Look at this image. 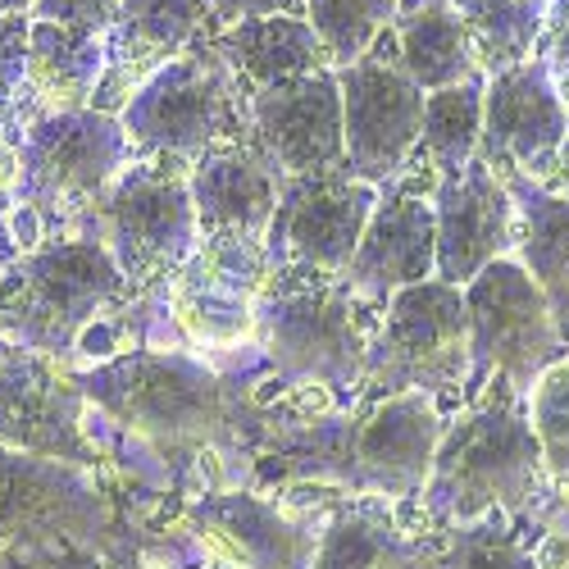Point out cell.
<instances>
[{
	"instance_id": "1",
	"label": "cell",
	"mask_w": 569,
	"mask_h": 569,
	"mask_svg": "<svg viewBox=\"0 0 569 569\" xmlns=\"http://www.w3.org/2000/svg\"><path fill=\"white\" fill-rule=\"evenodd\" d=\"M447 406L423 392L356 397L347 410H306L282 423L260 456V473L282 483H328L347 497L415 501L433 473Z\"/></svg>"
},
{
	"instance_id": "2",
	"label": "cell",
	"mask_w": 569,
	"mask_h": 569,
	"mask_svg": "<svg viewBox=\"0 0 569 569\" xmlns=\"http://www.w3.org/2000/svg\"><path fill=\"white\" fill-rule=\"evenodd\" d=\"M78 388L106 423L160 456L197 460L260 451L264 423L256 419L251 397L192 351L128 347L78 373Z\"/></svg>"
},
{
	"instance_id": "3",
	"label": "cell",
	"mask_w": 569,
	"mask_h": 569,
	"mask_svg": "<svg viewBox=\"0 0 569 569\" xmlns=\"http://www.w3.org/2000/svg\"><path fill=\"white\" fill-rule=\"evenodd\" d=\"M538 497H547V469L529 419V392L488 378L465 397L456 419H447L433 473L415 497L423 525L456 529L488 515H525Z\"/></svg>"
},
{
	"instance_id": "4",
	"label": "cell",
	"mask_w": 569,
	"mask_h": 569,
	"mask_svg": "<svg viewBox=\"0 0 569 569\" xmlns=\"http://www.w3.org/2000/svg\"><path fill=\"white\" fill-rule=\"evenodd\" d=\"M378 319H383V306L360 297L347 273L269 269V282L256 301L251 342L278 388L323 401H356L365 388Z\"/></svg>"
},
{
	"instance_id": "5",
	"label": "cell",
	"mask_w": 569,
	"mask_h": 569,
	"mask_svg": "<svg viewBox=\"0 0 569 569\" xmlns=\"http://www.w3.org/2000/svg\"><path fill=\"white\" fill-rule=\"evenodd\" d=\"M14 214L10 228L28 223L23 251L56 237H97V214L119 173L132 164L119 114L69 110L41 114L19 141Z\"/></svg>"
},
{
	"instance_id": "6",
	"label": "cell",
	"mask_w": 569,
	"mask_h": 569,
	"mask_svg": "<svg viewBox=\"0 0 569 569\" xmlns=\"http://www.w3.org/2000/svg\"><path fill=\"white\" fill-rule=\"evenodd\" d=\"M137 301L101 237H56L0 269V338L60 360Z\"/></svg>"
},
{
	"instance_id": "7",
	"label": "cell",
	"mask_w": 569,
	"mask_h": 569,
	"mask_svg": "<svg viewBox=\"0 0 569 569\" xmlns=\"http://www.w3.org/2000/svg\"><path fill=\"white\" fill-rule=\"evenodd\" d=\"M132 160H169L192 169L201 156L251 141V87L232 73L214 41L169 60L119 114Z\"/></svg>"
},
{
	"instance_id": "8",
	"label": "cell",
	"mask_w": 569,
	"mask_h": 569,
	"mask_svg": "<svg viewBox=\"0 0 569 569\" xmlns=\"http://www.w3.org/2000/svg\"><path fill=\"white\" fill-rule=\"evenodd\" d=\"M469 378H473V342H469L465 288L429 278L388 297L369 347L360 397L423 392L451 406L456 397L460 401L469 397Z\"/></svg>"
},
{
	"instance_id": "9",
	"label": "cell",
	"mask_w": 569,
	"mask_h": 569,
	"mask_svg": "<svg viewBox=\"0 0 569 569\" xmlns=\"http://www.w3.org/2000/svg\"><path fill=\"white\" fill-rule=\"evenodd\" d=\"M187 173L192 169L169 160H132L97 214V237L137 297L164 292V282L201 247Z\"/></svg>"
},
{
	"instance_id": "10",
	"label": "cell",
	"mask_w": 569,
	"mask_h": 569,
	"mask_svg": "<svg viewBox=\"0 0 569 569\" xmlns=\"http://www.w3.org/2000/svg\"><path fill=\"white\" fill-rule=\"evenodd\" d=\"M465 310H469V342H473L469 392L483 388L488 378H506L510 388L529 392L551 365L569 356V342L560 333V319L547 292L515 256L492 260L469 282Z\"/></svg>"
},
{
	"instance_id": "11",
	"label": "cell",
	"mask_w": 569,
	"mask_h": 569,
	"mask_svg": "<svg viewBox=\"0 0 569 569\" xmlns=\"http://www.w3.org/2000/svg\"><path fill=\"white\" fill-rule=\"evenodd\" d=\"M342 87V132H347V173L373 187H388L419 151L423 132V91L401 64L388 32L378 46L338 73Z\"/></svg>"
},
{
	"instance_id": "12",
	"label": "cell",
	"mask_w": 569,
	"mask_h": 569,
	"mask_svg": "<svg viewBox=\"0 0 569 569\" xmlns=\"http://www.w3.org/2000/svg\"><path fill=\"white\" fill-rule=\"evenodd\" d=\"M91 419L73 369L0 338V447L91 469L101 460Z\"/></svg>"
},
{
	"instance_id": "13",
	"label": "cell",
	"mask_w": 569,
	"mask_h": 569,
	"mask_svg": "<svg viewBox=\"0 0 569 569\" xmlns=\"http://www.w3.org/2000/svg\"><path fill=\"white\" fill-rule=\"evenodd\" d=\"M264 282H269L264 242L214 237V242L197 247V256L164 282L160 297L187 347L232 351L251 342L256 333V301Z\"/></svg>"
},
{
	"instance_id": "14",
	"label": "cell",
	"mask_w": 569,
	"mask_h": 569,
	"mask_svg": "<svg viewBox=\"0 0 569 569\" xmlns=\"http://www.w3.org/2000/svg\"><path fill=\"white\" fill-rule=\"evenodd\" d=\"M383 187L342 173L282 178L278 214L264 237L269 269H306V273H347L369 214Z\"/></svg>"
},
{
	"instance_id": "15",
	"label": "cell",
	"mask_w": 569,
	"mask_h": 569,
	"mask_svg": "<svg viewBox=\"0 0 569 569\" xmlns=\"http://www.w3.org/2000/svg\"><path fill=\"white\" fill-rule=\"evenodd\" d=\"M433 187H438V173L415 156L383 192H378L369 228H365L360 247L351 256V269H347V282L360 297L388 306V297H397L401 288L429 282L438 273Z\"/></svg>"
},
{
	"instance_id": "16",
	"label": "cell",
	"mask_w": 569,
	"mask_h": 569,
	"mask_svg": "<svg viewBox=\"0 0 569 569\" xmlns=\"http://www.w3.org/2000/svg\"><path fill=\"white\" fill-rule=\"evenodd\" d=\"M565 132L569 110L556 91V78L538 60H525L488 78L479 160L497 169L506 182L547 187L560 169Z\"/></svg>"
},
{
	"instance_id": "17",
	"label": "cell",
	"mask_w": 569,
	"mask_h": 569,
	"mask_svg": "<svg viewBox=\"0 0 569 569\" xmlns=\"http://www.w3.org/2000/svg\"><path fill=\"white\" fill-rule=\"evenodd\" d=\"M251 141L282 178L342 173L347 132H342L338 73L319 69L251 91Z\"/></svg>"
},
{
	"instance_id": "18",
	"label": "cell",
	"mask_w": 569,
	"mask_h": 569,
	"mask_svg": "<svg viewBox=\"0 0 569 569\" xmlns=\"http://www.w3.org/2000/svg\"><path fill=\"white\" fill-rule=\"evenodd\" d=\"M438 273L451 288H469L492 260L515 256V197L497 169L469 160L433 187Z\"/></svg>"
},
{
	"instance_id": "19",
	"label": "cell",
	"mask_w": 569,
	"mask_h": 569,
	"mask_svg": "<svg viewBox=\"0 0 569 569\" xmlns=\"http://www.w3.org/2000/svg\"><path fill=\"white\" fill-rule=\"evenodd\" d=\"M110 525L101 488L87 469L0 447V542L19 538H91Z\"/></svg>"
},
{
	"instance_id": "20",
	"label": "cell",
	"mask_w": 569,
	"mask_h": 569,
	"mask_svg": "<svg viewBox=\"0 0 569 569\" xmlns=\"http://www.w3.org/2000/svg\"><path fill=\"white\" fill-rule=\"evenodd\" d=\"M210 37V0H119L114 28L106 32V78L91 110L123 114V106L169 60Z\"/></svg>"
},
{
	"instance_id": "21",
	"label": "cell",
	"mask_w": 569,
	"mask_h": 569,
	"mask_svg": "<svg viewBox=\"0 0 569 569\" xmlns=\"http://www.w3.org/2000/svg\"><path fill=\"white\" fill-rule=\"evenodd\" d=\"M182 529L223 569H310L319 542V533L242 488L192 497L182 510Z\"/></svg>"
},
{
	"instance_id": "22",
	"label": "cell",
	"mask_w": 569,
	"mask_h": 569,
	"mask_svg": "<svg viewBox=\"0 0 569 569\" xmlns=\"http://www.w3.org/2000/svg\"><path fill=\"white\" fill-rule=\"evenodd\" d=\"M187 182H192L201 242H214V237L264 242L269 237L273 214H278L282 173L260 156L256 141H232V147L201 156L192 173H187Z\"/></svg>"
},
{
	"instance_id": "23",
	"label": "cell",
	"mask_w": 569,
	"mask_h": 569,
	"mask_svg": "<svg viewBox=\"0 0 569 569\" xmlns=\"http://www.w3.org/2000/svg\"><path fill=\"white\" fill-rule=\"evenodd\" d=\"M310 569H429V538H410L383 497H351L323 525Z\"/></svg>"
},
{
	"instance_id": "24",
	"label": "cell",
	"mask_w": 569,
	"mask_h": 569,
	"mask_svg": "<svg viewBox=\"0 0 569 569\" xmlns=\"http://www.w3.org/2000/svg\"><path fill=\"white\" fill-rule=\"evenodd\" d=\"M101 78H106V37L32 19L28 91H32V101H37L41 114L91 110Z\"/></svg>"
},
{
	"instance_id": "25",
	"label": "cell",
	"mask_w": 569,
	"mask_h": 569,
	"mask_svg": "<svg viewBox=\"0 0 569 569\" xmlns=\"http://www.w3.org/2000/svg\"><path fill=\"white\" fill-rule=\"evenodd\" d=\"M388 41L397 51V64L423 91H442V87H456L473 73H483L451 0H401L397 23L388 28Z\"/></svg>"
},
{
	"instance_id": "26",
	"label": "cell",
	"mask_w": 569,
	"mask_h": 569,
	"mask_svg": "<svg viewBox=\"0 0 569 569\" xmlns=\"http://www.w3.org/2000/svg\"><path fill=\"white\" fill-rule=\"evenodd\" d=\"M210 41H214V51L232 64V73L242 78L251 91H264V87H278L288 78L328 69L315 28L306 19H292V14L232 23V28L214 32Z\"/></svg>"
},
{
	"instance_id": "27",
	"label": "cell",
	"mask_w": 569,
	"mask_h": 569,
	"mask_svg": "<svg viewBox=\"0 0 569 569\" xmlns=\"http://www.w3.org/2000/svg\"><path fill=\"white\" fill-rule=\"evenodd\" d=\"M515 197V260L547 292L569 342V201L533 182H506Z\"/></svg>"
},
{
	"instance_id": "28",
	"label": "cell",
	"mask_w": 569,
	"mask_h": 569,
	"mask_svg": "<svg viewBox=\"0 0 569 569\" xmlns=\"http://www.w3.org/2000/svg\"><path fill=\"white\" fill-rule=\"evenodd\" d=\"M451 6L469 32L473 60L492 78L533 60L556 0H451Z\"/></svg>"
},
{
	"instance_id": "29",
	"label": "cell",
	"mask_w": 569,
	"mask_h": 569,
	"mask_svg": "<svg viewBox=\"0 0 569 569\" xmlns=\"http://www.w3.org/2000/svg\"><path fill=\"white\" fill-rule=\"evenodd\" d=\"M483 97H488V73H473L456 87L429 91L423 101V132H419V160L429 164L438 178L465 169L479 160L483 141Z\"/></svg>"
},
{
	"instance_id": "30",
	"label": "cell",
	"mask_w": 569,
	"mask_h": 569,
	"mask_svg": "<svg viewBox=\"0 0 569 569\" xmlns=\"http://www.w3.org/2000/svg\"><path fill=\"white\" fill-rule=\"evenodd\" d=\"M401 0H306V23L315 28L333 73L365 60L378 37L397 23Z\"/></svg>"
},
{
	"instance_id": "31",
	"label": "cell",
	"mask_w": 569,
	"mask_h": 569,
	"mask_svg": "<svg viewBox=\"0 0 569 569\" xmlns=\"http://www.w3.org/2000/svg\"><path fill=\"white\" fill-rule=\"evenodd\" d=\"M510 515H488L473 525L433 529L429 538V569H542L538 547H529L510 525Z\"/></svg>"
},
{
	"instance_id": "32",
	"label": "cell",
	"mask_w": 569,
	"mask_h": 569,
	"mask_svg": "<svg viewBox=\"0 0 569 569\" xmlns=\"http://www.w3.org/2000/svg\"><path fill=\"white\" fill-rule=\"evenodd\" d=\"M529 419L542 447L547 497L569 506V356L529 388Z\"/></svg>"
},
{
	"instance_id": "33",
	"label": "cell",
	"mask_w": 569,
	"mask_h": 569,
	"mask_svg": "<svg viewBox=\"0 0 569 569\" xmlns=\"http://www.w3.org/2000/svg\"><path fill=\"white\" fill-rule=\"evenodd\" d=\"M28 14H0V137L19 147L23 132L41 119L32 91H28Z\"/></svg>"
},
{
	"instance_id": "34",
	"label": "cell",
	"mask_w": 569,
	"mask_h": 569,
	"mask_svg": "<svg viewBox=\"0 0 569 569\" xmlns=\"http://www.w3.org/2000/svg\"><path fill=\"white\" fill-rule=\"evenodd\" d=\"M114 14H119V0H32L28 19L64 23V28H82V32L106 37L114 28Z\"/></svg>"
},
{
	"instance_id": "35",
	"label": "cell",
	"mask_w": 569,
	"mask_h": 569,
	"mask_svg": "<svg viewBox=\"0 0 569 569\" xmlns=\"http://www.w3.org/2000/svg\"><path fill=\"white\" fill-rule=\"evenodd\" d=\"M273 14H292L306 19V0H210V37L247 23V19H273Z\"/></svg>"
},
{
	"instance_id": "36",
	"label": "cell",
	"mask_w": 569,
	"mask_h": 569,
	"mask_svg": "<svg viewBox=\"0 0 569 569\" xmlns=\"http://www.w3.org/2000/svg\"><path fill=\"white\" fill-rule=\"evenodd\" d=\"M533 60H538L556 82L569 78V0H556V6H551Z\"/></svg>"
},
{
	"instance_id": "37",
	"label": "cell",
	"mask_w": 569,
	"mask_h": 569,
	"mask_svg": "<svg viewBox=\"0 0 569 569\" xmlns=\"http://www.w3.org/2000/svg\"><path fill=\"white\" fill-rule=\"evenodd\" d=\"M14 178H19V151L0 137V242H10V214H14Z\"/></svg>"
},
{
	"instance_id": "38",
	"label": "cell",
	"mask_w": 569,
	"mask_h": 569,
	"mask_svg": "<svg viewBox=\"0 0 569 569\" xmlns=\"http://www.w3.org/2000/svg\"><path fill=\"white\" fill-rule=\"evenodd\" d=\"M538 565L542 569H569V519H565V525H560V519H547V533L538 542Z\"/></svg>"
},
{
	"instance_id": "39",
	"label": "cell",
	"mask_w": 569,
	"mask_h": 569,
	"mask_svg": "<svg viewBox=\"0 0 569 569\" xmlns=\"http://www.w3.org/2000/svg\"><path fill=\"white\" fill-rule=\"evenodd\" d=\"M547 192H556V197H565V201H569V132H565V151H560V169H556V178L547 182Z\"/></svg>"
},
{
	"instance_id": "40",
	"label": "cell",
	"mask_w": 569,
	"mask_h": 569,
	"mask_svg": "<svg viewBox=\"0 0 569 569\" xmlns=\"http://www.w3.org/2000/svg\"><path fill=\"white\" fill-rule=\"evenodd\" d=\"M0 14H32V0H0Z\"/></svg>"
},
{
	"instance_id": "41",
	"label": "cell",
	"mask_w": 569,
	"mask_h": 569,
	"mask_svg": "<svg viewBox=\"0 0 569 569\" xmlns=\"http://www.w3.org/2000/svg\"><path fill=\"white\" fill-rule=\"evenodd\" d=\"M110 569H178V565H110Z\"/></svg>"
},
{
	"instance_id": "42",
	"label": "cell",
	"mask_w": 569,
	"mask_h": 569,
	"mask_svg": "<svg viewBox=\"0 0 569 569\" xmlns=\"http://www.w3.org/2000/svg\"><path fill=\"white\" fill-rule=\"evenodd\" d=\"M556 91H560V101H565V110H569V78H560V82H556Z\"/></svg>"
}]
</instances>
